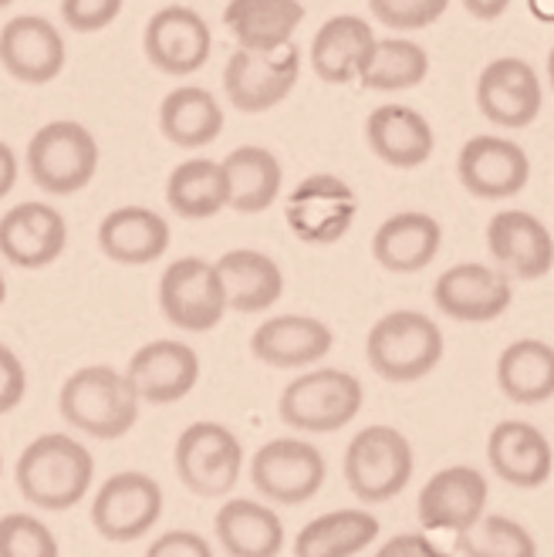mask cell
I'll return each mask as SVG.
<instances>
[{
    "instance_id": "cell-8",
    "label": "cell",
    "mask_w": 554,
    "mask_h": 557,
    "mask_svg": "<svg viewBox=\"0 0 554 557\" xmlns=\"http://www.w3.org/2000/svg\"><path fill=\"white\" fill-rule=\"evenodd\" d=\"M301 78V51L291 41L274 51H250L237 48L226 58L223 91L226 102L247 115H260L278 109L284 98L295 91Z\"/></svg>"
},
{
    "instance_id": "cell-7",
    "label": "cell",
    "mask_w": 554,
    "mask_h": 557,
    "mask_svg": "<svg viewBox=\"0 0 554 557\" xmlns=\"http://www.w3.org/2000/svg\"><path fill=\"white\" fill-rule=\"evenodd\" d=\"M173 463L180 483L204 500H220L237 486L244 473V446L223 422H189L176 440Z\"/></svg>"
},
{
    "instance_id": "cell-42",
    "label": "cell",
    "mask_w": 554,
    "mask_h": 557,
    "mask_svg": "<svg viewBox=\"0 0 554 557\" xmlns=\"http://www.w3.org/2000/svg\"><path fill=\"white\" fill-rule=\"evenodd\" d=\"M146 557H217V554L210 541L197 531H167L149 544Z\"/></svg>"
},
{
    "instance_id": "cell-19",
    "label": "cell",
    "mask_w": 554,
    "mask_h": 557,
    "mask_svg": "<svg viewBox=\"0 0 554 557\" xmlns=\"http://www.w3.org/2000/svg\"><path fill=\"white\" fill-rule=\"evenodd\" d=\"M125 379L136 388L139 403L173 406L186 399L200 382V355L186 342L159 338L143 345L125 366Z\"/></svg>"
},
{
    "instance_id": "cell-16",
    "label": "cell",
    "mask_w": 554,
    "mask_h": 557,
    "mask_svg": "<svg viewBox=\"0 0 554 557\" xmlns=\"http://www.w3.org/2000/svg\"><path fill=\"white\" fill-rule=\"evenodd\" d=\"M456 180L480 200H510L531 183V156L507 136H473L456 156Z\"/></svg>"
},
{
    "instance_id": "cell-14",
    "label": "cell",
    "mask_w": 554,
    "mask_h": 557,
    "mask_svg": "<svg viewBox=\"0 0 554 557\" xmlns=\"http://www.w3.org/2000/svg\"><path fill=\"white\" fill-rule=\"evenodd\" d=\"M433 305L440 314L460 324H491L514 305V277L501 268L464 260L446 268L433 284Z\"/></svg>"
},
{
    "instance_id": "cell-10",
    "label": "cell",
    "mask_w": 554,
    "mask_h": 557,
    "mask_svg": "<svg viewBox=\"0 0 554 557\" xmlns=\"http://www.w3.org/2000/svg\"><path fill=\"white\" fill-rule=\"evenodd\" d=\"M329 476V463L318 446L298 436L268 440L250 460V483L264 500L298 507L318 497Z\"/></svg>"
},
{
    "instance_id": "cell-13",
    "label": "cell",
    "mask_w": 554,
    "mask_h": 557,
    "mask_svg": "<svg viewBox=\"0 0 554 557\" xmlns=\"http://www.w3.org/2000/svg\"><path fill=\"white\" fill-rule=\"evenodd\" d=\"M491 483L477 467L453 463L436 470L419 490L416 520L427 534H460L487 513Z\"/></svg>"
},
{
    "instance_id": "cell-46",
    "label": "cell",
    "mask_w": 554,
    "mask_h": 557,
    "mask_svg": "<svg viewBox=\"0 0 554 557\" xmlns=\"http://www.w3.org/2000/svg\"><path fill=\"white\" fill-rule=\"evenodd\" d=\"M531 11L541 21H554V0H531Z\"/></svg>"
},
{
    "instance_id": "cell-11",
    "label": "cell",
    "mask_w": 554,
    "mask_h": 557,
    "mask_svg": "<svg viewBox=\"0 0 554 557\" xmlns=\"http://www.w3.org/2000/svg\"><path fill=\"white\" fill-rule=\"evenodd\" d=\"M159 311L173 327L204 335L223 321L226 294L217 264L204 257H180L159 277Z\"/></svg>"
},
{
    "instance_id": "cell-30",
    "label": "cell",
    "mask_w": 554,
    "mask_h": 557,
    "mask_svg": "<svg viewBox=\"0 0 554 557\" xmlns=\"http://www.w3.org/2000/svg\"><path fill=\"white\" fill-rule=\"evenodd\" d=\"M301 21V0H231L223 8V27L234 35L237 48L250 51H274L291 45Z\"/></svg>"
},
{
    "instance_id": "cell-50",
    "label": "cell",
    "mask_w": 554,
    "mask_h": 557,
    "mask_svg": "<svg viewBox=\"0 0 554 557\" xmlns=\"http://www.w3.org/2000/svg\"><path fill=\"white\" fill-rule=\"evenodd\" d=\"M0 473H4V456H0Z\"/></svg>"
},
{
    "instance_id": "cell-43",
    "label": "cell",
    "mask_w": 554,
    "mask_h": 557,
    "mask_svg": "<svg viewBox=\"0 0 554 557\" xmlns=\"http://www.w3.org/2000/svg\"><path fill=\"white\" fill-rule=\"evenodd\" d=\"M372 557H450L427 531H406L393 534Z\"/></svg>"
},
{
    "instance_id": "cell-1",
    "label": "cell",
    "mask_w": 554,
    "mask_h": 557,
    "mask_svg": "<svg viewBox=\"0 0 554 557\" xmlns=\"http://www.w3.org/2000/svg\"><path fill=\"white\" fill-rule=\"evenodd\" d=\"M14 480L30 507L61 513L88 497L95 480V456L69 433H41L17 456Z\"/></svg>"
},
{
    "instance_id": "cell-35",
    "label": "cell",
    "mask_w": 554,
    "mask_h": 557,
    "mask_svg": "<svg viewBox=\"0 0 554 557\" xmlns=\"http://www.w3.org/2000/svg\"><path fill=\"white\" fill-rule=\"evenodd\" d=\"M430 75V54L406 35L376 38L362 69H358V85L372 91H406L422 85Z\"/></svg>"
},
{
    "instance_id": "cell-47",
    "label": "cell",
    "mask_w": 554,
    "mask_h": 557,
    "mask_svg": "<svg viewBox=\"0 0 554 557\" xmlns=\"http://www.w3.org/2000/svg\"><path fill=\"white\" fill-rule=\"evenodd\" d=\"M547 85H551V91H554V48L547 51Z\"/></svg>"
},
{
    "instance_id": "cell-32",
    "label": "cell",
    "mask_w": 554,
    "mask_h": 557,
    "mask_svg": "<svg viewBox=\"0 0 554 557\" xmlns=\"http://www.w3.org/2000/svg\"><path fill=\"white\" fill-rule=\"evenodd\" d=\"M379 537V517L366 507L318 513L295 537V557H358Z\"/></svg>"
},
{
    "instance_id": "cell-39",
    "label": "cell",
    "mask_w": 554,
    "mask_h": 557,
    "mask_svg": "<svg viewBox=\"0 0 554 557\" xmlns=\"http://www.w3.org/2000/svg\"><path fill=\"white\" fill-rule=\"evenodd\" d=\"M450 8V0H369V11L382 27H393L399 35L433 27Z\"/></svg>"
},
{
    "instance_id": "cell-12",
    "label": "cell",
    "mask_w": 554,
    "mask_h": 557,
    "mask_svg": "<svg viewBox=\"0 0 554 557\" xmlns=\"http://www.w3.org/2000/svg\"><path fill=\"white\" fill-rule=\"evenodd\" d=\"M162 517V486L139 470L112 473L91 500V528L112 544L146 537Z\"/></svg>"
},
{
    "instance_id": "cell-48",
    "label": "cell",
    "mask_w": 554,
    "mask_h": 557,
    "mask_svg": "<svg viewBox=\"0 0 554 557\" xmlns=\"http://www.w3.org/2000/svg\"><path fill=\"white\" fill-rule=\"evenodd\" d=\"M8 301V281H4V271H0V305Z\"/></svg>"
},
{
    "instance_id": "cell-23",
    "label": "cell",
    "mask_w": 554,
    "mask_h": 557,
    "mask_svg": "<svg viewBox=\"0 0 554 557\" xmlns=\"http://www.w3.org/2000/svg\"><path fill=\"white\" fill-rule=\"evenodd\" d=\"M332 327L311 314H274L250 335L254 358L271 369H311L332 351Z\"/></svg>"
},
{
    "instance_id": "cell-31",
    "label": "cell",
    "mask_w": 554,
    "mask_h": 557,
    "mask_svg": "<svg viewBox=\"0 0 554 557\" xmlns=\"http://www.w3.org/2000/svg\"><path fill=\"white\" fill-rule=\"evenodd\" d=\"M223 176H226V207L244 216L271 210L284 186L281 162L264 146L234 149L223 159Z\"/></svg>"
},
{
    "instance_id": "cell-36",
    "label": "cell",
    "mask_w": 554,
    "mask_h": 557,
    "mask_svg": "<svg viewBox=\"0 0 554 557\" xmlns=\"http://www.w3.org/2000/svg\"><path fill=\"white\" fill-rule=\"evenodd\" d=\"M167 203L183 220H210L226 210V176L217 159H189L170 173Z\"/></svg>"
},
{
    "instance_id": "cell-28",
    "label": "cell",
    "mask_w": 554,
    "mask_h": 557,
    "mask_svg": "<svg viewBox=\"0 0 554 557\" xmlns=\"http://www.w3.org/2000/svg\"><path fill=\"white\" fill-rule=\"evenodd\" d=\"M376 41V30L358 14H335L311 38V72L324 85H352Z\"/></svg>"
},
{
    "instance_id": "cell-24",
    "label": "cell",
    "mask_w": 554,
    "mask_h": 557,
    "mask_svg": "<svg viewBox=\"0 0 554 557\" xmlns=\"http://www.w3.org/2000/svg\"><path fill=\"white\" fill-rule=\"evenodd\" d=\"M366 143L376 159H382L393 170H419L427 166L433 149H436V133L430 119L413 106L389 102L369 112L366 119Z\"/></svg>"
},
{
    "instance_id": "cell-15",
    "label": "cell",
    "mask_w": 554,
    "mask_h": 557,
    "mask_svg": "<svg viewBox=\"0 0 554 557\" xmlns=\"http://www.w3.org/2000/svg\"><path fill=\"white\" fill-rule=\"evenodd\" d=\"M143 51L156 72L173 75V78H189L210 61V51H213L210 24L193 8L170 4L149 17L143 30Z\"/></svg>"
},
{
    "instance_id": "cell-27",
    "label": "cell",
    "mask_w": 554,
    "mask_h": 557,
    "mask_svg": "<svg viewBox=\"0 0 554 557\" xmlns=\"http://www.w3.org/2000/svg\"><path fill=\"white\" fill-rule=\"evenodd\" d=\"M99 247L125 268H146L170 250V223L149 207H119L99 223Z\"/></svg>"
},
{
    "instance_id": "cell-18",
    "label": "cell",
    "mask_w": 554,
    "mask_h": 557,
    "mask_svg": "<svg viewBox=\"0 0 554 557\" xmlns=\"http://www.w3.org/2000/svg\"><path fill=\"white\" fill-rule=\"evenodd\" d=\"M487 250L494 264L517 281H541L554 268L551 226L528 210H501L487 223Z\"/></svg>"
},
{
    "instance_id": "cell-21",
    "label": "cell",
    "mask_w": 554,
    "mask_h": 557,
    "mask_svg": "<svg viewBox=\"0 0 554 557\" xmlns=\"http://www.w3.org/2000/svg\"><path fill=\"white\" fill-rule=\"evenodd\" d=\"M61 30L41 14H17L0 27V64L21 85H48L64 72Z\"/></svg>"
},
{
    "instance_id": "cell-33",
    "label": "cell",
    "mask_w": 554,
    "mask_h": 557,
    "mask_svg": "<svg viewBox=\"0 0 554 557\" xmlns=\"http://www.w3.org/2000/svg\"><path fill=\"white\" fill-rule=\"evenodd\" d=\"M497 388L514 406H544L554 399V345L517 338L497 358Z\"/></svg>"
},
{
    "instance_id": "cell-17",
    "label": "cell",
    "mask_w": 554,
    "mask_h": 557,
    "mask_svg": "<svg viewBox=\"0 0 554 557\" xmlns=\"http://www.w3.org/2000/svg\"><path fill=\"white\" fill-rule=\"evenodd\" d=\"M544 106V88L538 72L525 58H494L491 64H483V72L477 78V109L487 122H494L501 128H528Z\"/></svg>"
},
{
    "instance_id": "cell-29",
    "label": "cell",
    "mask_w": 554,
    "mask_h": 557,
    "mask_svg": "<svg viewBox=\"0 0 554 557\" xmlns=\"http://www.w3.org/2000/svg\"><path fill=\"white\" fill-rule=\"evenodd\" d=\"M213 531L231 557H278L284 550V523L271 504L260 500H223Z\"/></svg>"
},
{
    "instance_id": "cell-26",
    "label": "cell",
    "mask_w": 554,
    "mask_h": 557,
    "mask_svg": "<svg viewBox=\"0 0 554 557\" xmlns=\"http://www.w3.org/2000/svg\"><path fill=\"white\" fill-rule=\"evenodd\" d=\"M217 271L223 281L226 308L237 314H260L271 305L281 301L284 294V271L278 268V260L264 250L254 247H237L226 250L217 260Z\"/></svg>"
},
{
    "instance_id": "cell-2",
    "label": "cell",
    "mask_w": 554,
    "mask_h": 557,
    "mask_svg": "<svg viewBox=\"0 0 554 557\" xmlns=\"http://www.w3.org/2000/svg\"><path fill=\"white\" fill-rule=\"evenodd\" d=\"M61 419L91 440H122L139 422V396L125 372L112 366H85L72 372L58 396Z\"/></svg>"
},
{
    "instance_id": "cell-9",
    "label": "cell",
    "mask_w": 554,
    "mask_h": 557,
    "mask_svg": "<svg viewBox=\"0 0 554 557\" xmlns=\"http://www.w3.org/2000/svg\"><path fill=\"white\" fill-rule=\"evenodd\" d=\"M355 216H358V196L335 173L305 176L284 200L287 231L308 247L338 244L352 231Z\"/></svg>"
},
{
    "instance_id": "cell-40",
    "label": "cell",
    "mask_w": 554,
    "mask_h": 557,
    "mask_svg": "<svg viewBox=\"0 0 554 557\" xmlns=\"http://www.w3.org/2000/svg\"><path fill=\"white\" fill-rule=\"evenodd\" d=\"M122 14V0H61V21L78 35H99Z\"/></svg>"
},
{
    "instance_id": "cell-25",
    "label": "cell",
    "mask_w": 554,
    "mask_h": 557,
    "mask_svg": "<svg viewBox=\"0 0 554 557\" xmlns=\"http://www.w3.org/2000/svg\"><path fill=\"white\" fill-rule=\"evenodd\" d=\"M443 226L433 213L403 210L379 223L372 234V257L389 274H419L440 257Z\"/></svg>"
},
{
    "instance_id": "cell-34",
    "label": "cell",
    "mask_w": 554,
    "mask_h": 557,
    "mask_svg": "<svg viewBox=\"0 0 554 557\" xmlns=\"http://www.w3.org/2000/svg\"><path fill=\"white\" fill-rule=\"evenodd\" d=\"M159 133L180 149L210 146L223 133V109L204 85H180L159 106Z\"/></svg>"
},
{
    "instance_id": "cell-6",
    "label": "cell",
    "mask_w": 554,
    "mask_h": 557,
    "mask_svg": "<svg viewBox=\"0 0 554 557\" xmlns=\"http://www.w3.org/2000/svg\"><path fill=\"white\" fill-rule=\"evenodd\" d=\"M99 170V143L75 119L41 125L27 143V176L51 196L85 189Z\"/></svg>"
},
{
    "instance_id": "cell-3",
    "label": "cell",
    "mask_w": 554,
    "mask_h": 557,
    "mask_svg": "<svg viewBox=\"0 0 554 557\" xmlns=\"http://www.w3.org/2000/svg\"><path fill=\"white\" fill-rule=\"evenodd\" d=\"M446 355L443 327L422 311L399 308L382 314L366 335L369 369L396 385H409L436 372Z\"/></svg>"
},
{
    "instance_id": "cell-4",
    "label": "cell",
    "mask_w": 554,
    "mask_h": 557,
    "mask_svg": "<svg viewBox=\"0 0 554 557\" xmlns=\"http://www.w3.org/2000/svg\"><path fill=\"white\" fill-rule=\"evenodd\" d=\"M345 483L362 504H389L413 483L416 453L396 425H366L345 446Z\"/></svg>"
},
{
    "instance_id": "cell-45",
    "label": "cell",
    "mask_w": 554,
    "mask_h": 557,
    "mask_svg": "<svg viewBox=\"0 0 554 557\" xmlns=\"http://www.w3.org/2000/svg\"><path fill=\"white\" fill-rule=\"evenodd\" d=\"M464 8H467V14L477 17V21H497V17L507 14L510 0H464Z\"/></svg>"
},
{
    "instance_id": "cell-44",
    "label": "cell",
    "mask_w": 554,
    "mask_h": 557,
    "mask_svg": "<svg viewBox=\"0 0 554 557\" xmlns=\"http://www.w3.org/2000/svg\"><path fill=\"white\" fill-rule=\"evenodd\" d=\"M17 183V156L8 143H0V200L14 189Z\"/></svg>"
},
{
    "instance_id": "cell-49",
    "label": "cell",
    "mask_w": 554,
    "mask_h": 557,
    "mask_svg": "<svg viewBox=\"0 0 554 557\" xmlns=\"http://www.w3.org/2000/svg\"><path fill=\"white\" fill-rule=\"evenodd\" d=\"M14 4V0H0V8H11Z\"/></svg>"
},
{
    "instance_id": "cell-5",
    "label": "cell",
    "mask_w": 554,
    "mask_h": 557,
    "mask_svg": "<svg viewBox=\"0 0 554 557\" xmlns=\"http://www.w3.org/2000/svg\"><path fill=\"white\" fill-rule=\"evenodd\" d=\"M366 388L345 369H308L291 379L278 399V416L295 433H338L362 412Z\"/></svg>"
},
{
    "instance_id": "cell-38",
    "label": "cell",
    "mask_w": 554,
    "mask_h": 557,
    "mask_svg": "<svg viewBox=\"0 0 554 557\" xmlns=\"http://www.w3.org/2000/svg\"><path fill=\"white\" fill-rule=\"evenodd\" d=\"M0 557H61L58 537L35 513L0 517Z\"/></svg>"
},
{
    "instance_id": "cell-20",
    "label": "cell",
    "mask_w": 554,
    "mask_h": 557,
    "mask_svg": "<svg viewBox=\"0 0 554 557\" xmlns=\"http://www.w3.org/2000/svg\"><path fill=\"white\" fill-rule=\"evenodd\" d=\"M69 247V223L41 200H27L0 216V257L21 271H41Z\"/></svg>"
},
{
    "instance_id": "cell-41",
    "label": "cell",
    "mask_w": 554,
    "mask_h": 557,
    "mask_svg": "<svg viewBox=\"0 0 554 557\" xmlns=\"http://www.w3.org/2000/svg\"><path fill=\"white\" fill-rule=\"evenodd\" d=\"M27 396V369L14 348L0 345V416L14 412Z\"/></svg>"
},
{
    "instance_id": "cell-37",
    "label": "cell",
    "mask_w": 554,
    "mask_h": 557,
    "mask_svg": "<svg viewBox=\"0 0 554 557\" xmlns=\"http://www.w3.org/2000/svg\"><path fill=\"white\" fill-rule=\"evenodd\" d=\"M464 557H538V541L520 520L504 513H483L473 528L456 534Z\"/></svg>"
},
{
    "instance_id": "cell-22",
    "label": "cell",
    "mask_w": 554,
    "mask_h": 557,
    "mask_svg": "<svg viewBox=\"0 0 554 557\" xmlns=\"http://www.w3.org/2000/svg\"><path fill=\"white\" fill-rule=\"evenodd\" d=\"M487 463L517 490H538L554 473V446L528 419H504L487 436Z\"/></svg>"
}]
</instances>
